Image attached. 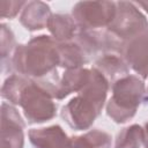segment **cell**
Here are the masks:
<instances>
[{"instance_id":"cell-4","label":"cell","mask_w":148,"mask_h":148,"mask_svg":"<svg viewBox=\"0 0 148 148\" xmlns=\"http://www.w3.org/2000/svg\"><path fill=\"white\" fill-rule=\"evenodd\" d=\"M53 99V83L25 77L15 105L22 108L29 124H39L56 117L57 105Z\"/></svg>"},{"instance_id":"cell-3","label":"cell","mask_w":148,"mask_h":148,"mask_svg":"<svg viewBox=\"0 0 148 148\" xmlns=\"http://www.w3.org/2000/svg\"><path fill=\"white\" fill-rule=\"evenodd\" d=\"M147 99L143 80L128 74L112 84V96L106 104V113L114 123L124 124L135 116L138 108Z\"/></svg>"},{"instance_id":"cell-5","label":"cell","mask_w":148,"mask_h":148,"mask_svg":"<svg viewBox=\"0 0 148 148\" xmlns=\"http://www.w3.org/2000/svg\"><path fill=\"white\" fill-rule=\"evenodd\" d=\"M148 27L146 16L138 9L134 2H116V15L106 30L126 43L142 34Z\"/></svg>"},{"instance_id":"cell-9","label":"cell","mask_w":148,"mask_h":148,"mask_svg":"<svg viewBox=\"0 0 148 148\" xmlns=\"http://www.w3.org/2000/svg\"><path fill=\"white\" fill-rule=\"evenodd\" d=\"M121 56L127 66L141 79L148 77V27L142 34L124 44Z\"/></svg>"},{"instance_id":"cell-7","label":"cell","mask_w":148,"mask_h":148,"mask_svg":"<svg viewBox=\"0 0 148 148\" xmlns=\"http://www.w3.org/2000/svg\"><path fill=\"white\" fill-rule=\"evenodd\" d=\"M75 42L80 44L89 57H94L98 53H121L125 44L110 31L101 29L79 30Z\"/></svg>"},{"instance_id":"cell-17","label":"cell","mask_w":148,"mask_h":148,"mask_svg":"<svg viewBox=\"0 0 148 148\" xmlns=\"http://www.w3.org/2000/svg\"><path fill=\"white\" fill-rule=\"evenodd\" d=\"M145 145V130L138 124L123 128L114 142V148H141Z\"/></svg>"},{"instance_id":"cell-15","label":"cell","mask_w":148,"mask_h":148,"mask_svg":"<svg viewBox=\"0 0 148 148\" xmlns=\"http://www.w3.org/2000/svg\"><path fill=\"white\" fill-rule=\"evenodd\" d=\"M58 49L60 57L59 66H61L62 68L66 69L81 68L84 64H87L90 60V57L75 40L58 43Z\"/></svg>"},{"instance_id":"cell-13","label":"cell","mask_w":148,"mask_h":148,"mask_svg":"<svg viewBox=\"0 0 148 148\" xmlns=\"http://www.w3.org/2000/svg\"><path fill=\"white\" fill-rule=\"evenodd\" d=\"M98 72H101L104 77L112 84L119 79L128 75V66L119 53H105L96 59L95 66Z\"/></svg>"},{"instance_id":"cell-10","label":"cell","mask_w":148,"mask_h":148,"mask_svg":"<svg viewBox=\"0 0 148 148\" xmlns=\"http://www.w3.org/2000/svg\"><path fill=\"white\" fill-rule=\"evenodd\" d=\"M34 148H67L69 138L59 125L31 128L28 133Z\"/></svg>"},{"instance_id":"cell-8","label":"cell","mask_w":148,"mask_h":148,"mask_svg":"<svg viewBox=\"0 0 148 148\" xmlns=\"http://www.w3.org/2000/svg\"><path fill=\"white\" fill-rule=\"evenodd\" d=\"M24 121L10 104H1V148H23Z\"/></svg>"},{"instance_id":"cell-6","label":"cell","mask_w":148,"mask_h":148,"mask_svg":"<svg viewBox=\"0 0 148 148\" xmlns=\"http://www.w3.org/2000/svg\"><path fill=\"white\" fill-rule=\"evenodd\" d=\"M116 15L113 1H80L72 9L79 30H98L112 22Z\"/></svg>"},{"instance_id":"cell-2","label":"cell","mask_w":148,"mask_h":148,"mask_svg":"<svg viewBox=\"0 0 148 148\" xmlns=\"http://www.w3.org/2000/svg\"><path fill=\"white\" fill-rule=\"evenodd\" d=\"M109 86L104 75L92 67L87 84L61 109V117L69 127L75 131L91 127L104 106Z\"/></svg>"},{"instance_id":"cell-14","label":"cell","mask_w":148,"mask_h":148,"mask_svg":"<svg viewBox=\"0 0 148 148\" xmlns=\"http://www.w3.org/2000/svg\"><path fill=\"white\" fill-rule=\"evenodd\" d=\"M46 28L57 43L71 42L79 32L76 22L73 16L68 14H52L47 21Z\"/></svg>"},{"instance_id":"cell-12","label":"cell","mask_w":148,"mask_h":148,"mask_svg":"<svg viewBox=\"0 0 148 148\" xmlns=\"http://www.w3.org/2000/svg\"><path fill=\"white\" fill-rule=\"evenodd\" d=\"M51 15V9L47 3L43 1H30L23 7L20 22L29 31L42 30L46 27Z\"/></svg>"},{"instance_id":"cell-19","label":"cell","mask_w":148,"mask_h":148,"mask_svg":"<svg viewBox=\"0 0 148 148\" xmlns=\"http://www.w3.org/2000/svg\"><path fill=\"white\" fill-rule=\"evenodd\" d=\"M25 1H8L1 0L0 1V15L2 18H12L17 15V13L23 9L25 6Z\"/></svg>"},{"instance_id":"cell-11","label":"cell","mask_w":148,"mask_h":148,"mask_svg":"<svg viewBox=\"0 0 148 148\" xmlns=\"http://www.w3.org/2000/svg\"><path fill=\"white\" fill-rule=\"evenodd\" d=\"M91 69L75 68L66 69L62 76L59 79L53 89V97L56 99H62L72 92H79L89 81Z\"/></svg>"},{"instance_id":"cell-16","label":"cell","mask_w":148,"mask_h":148,"mask_svg":"<svg viewBox=\"0 0 148 148\" xmlns=\"http://www.w3.org/2000/svg\"><path fill=\"white\" fill-rule=\"evenodd\" d=\"M111 135L102 130H91L82 135L72 136L67 148H111Z\"/></svg>"},{"instance_id":"cell-21","label":"cell","mask_w":148,"mask_h":148,"mask_svg":"<svg viewBox=\"0 0 148 148\" xmlns=\"http://www.w3.org/2000/svg\"><path fill=\"white\" fill-rule=\"evenodd\" d=\"M135 5H139V6L143 7V8H145V10L148 13V1H139V2H136Z\"/></svg>"},{"instance_id":"cell-18","label":"cell","mask_w":148,"mask_h":148,"mask_svg":"<svg viewBox=\"0 0 148 148\" xmlns=\"http://www.w3.org/2000/svg\"><path fill=\"white\" fill-rule=\"evenodd\" d=\"M15 49L16 46H15L14 34L6 24L2 23L1 24V64H2V67L6 65L7 59L12 65V59H13Z\"/></svg>"},{"instance_id":"cell-1","label":"cell","mask_w":148,"mask_h":148,"mask_svg":"<svg viewBox=\"0 0 148 148\" xmlns=\"http://www.w3.org/2000/svg\"><path fill=\"white\" fill-rule=\"evenodd\" d=\"M60 64L58 43L50 36L39 35L27 44L16 45L13 54V68L22 76L44 81L45 77H57L54 72Z\"/></svg>"},{"instance_id":"cell-20","label":"cell","mask_w":148,"mask_h":148,"mask_svg":"<svg viewBox=\"0 0 148 148\" xmlns=\"http://www.w3.org/2000/svg\"><path fill=\"white\" fill-rule=\"evenodd\" d=\"M143 130H145V145L143 146L145 148H148V123H146Z\"/></svg>"}]
</instances>
